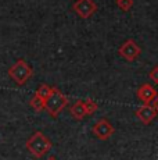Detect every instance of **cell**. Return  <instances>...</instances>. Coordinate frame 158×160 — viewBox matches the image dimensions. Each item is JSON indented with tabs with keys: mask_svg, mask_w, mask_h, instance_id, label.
<instances>
[{
	"mask_svg": "<svg viewBox=\"0 0 158 160\" xmlns=\"http://www.w3.org/2000/svg\"><path fill=\"white\" fill-rule=\"evenodd\" d=\"M25 148L35 159H42L47 152H50V149L53 148V143L43 132L36 131L25 142Z\"/></svg>",
	"mask_w": 158,
	"mask_h": 160,
	"instance_id": "cell-1",
	"label": "cell"
},
{
	"mask_svg": "<svg viewBox=\"0 0 158 160\" xmlns=\"http://www.w3.org/2000/svg\"><path fill=\"white\" fill-rule=\"evenodd\" d=\"M67 104H68L67 96L60 89L53 87V92H51V95L46 99V102H44V110H46L51 117L57 118V116L65 109Z\"/></svg>",
	"mask_w": 158,
	"mask_h": 160,
	"instance_id": "cell-2",
	"label": "cell"
},
{
	"mask_svg": "<svg viewBox=\"0 0 158 160\" xmlns=\"http://www.w3.org/2000/svg\"><path fill=\"white\" fill-rule=\"evenodd\" d=\"M32 72L33 71H32L31 66H29L25 60H22V58L17 60L16 63L8 68V75H10V78L13 79L17 85H20V87L26 84V81L32 77Z\"/></svg>",
	"mask_w": 158,
	"mask_h": 160,
	"instance_id": "cell-3",
	"label": "cell"
},
{
	"mask_svg": "<svg viewBox=\"0 0 158 160\" xmlns=\"http://www.w3.org/2000/svg\"><path fill=\"white\" fill-rule=\"evenodd\" d=\"M72 8L81 18H90L97 11V4L93 0H77L72 4Z\"/></svg>",
	"mask_w": 158,
	"mask_h": 160,
	"instance_id": "cell-4",
	"label": "cell"
},
{
	"mask_svg": "<svg viewBox=\"0 0 158 160\" xmlns=\"http://www.w3.org/2000/svg\"><path fill=\"white\" fill-rule=\"evenodd\" d=\"M140 53H142L140 46L136 43L133 39H128L119 48V56L123 57L128 61H133L135 58H137L140 56Z\"/></svg>",
	"mask_w": 158,
	"mask_h": 160,
	"instance_id": "cell-5",
	"label": "cell"
},
{
	"mask_svg": "<svg viewBox=\"0 0 158 160\" xmlns=\"http://www.w3.org/2000/svg\"><path fill=\"white\" fill-rule=\"evenodd\" d=\"M92 132L96 138H99V139H101V141H105L110 137H112L115 130L107 118H101L92 127Z\"/></svg>",
	"mask_w": 158,
	"mask_h": 160,
	"instance_id": "cell-6",
	"label": "cell"
},
{
	"mask_svg": "<svg viewBox=\"0 0 158 160\" xmlns=\"http://www.w3.org/2000/svg\"><path fill=\"white\" fill-rule=\"evenodd\" d=\"M137 98L142 100L144 104H153L156 103L157 98H158V93H157V89L150 84H143L139 87L137 92H136Z\"/></svg>",
	"mask_w": 158,
	"mask_h": 160,
	"instance_id": "cell-7",
	"label": "cell"
},
{
	"mask_svg": "<svg viewBox=\"0 0 158 160\" xmlns=\"http://www.w3.org/2000/svg\"><path fill=\"white\" fill-rule=\"evenodd\" d=\"M157 114H158V110L153 104H143L142 107H139V109L136 110V117L146 125L151 124V122L156 120Z\"/></svg>",
	"mask_w": 158,
	"mask_h": 160,
	"instance_id": "cell-8",
	"label": "cell"
},
{
	"mask_svg": "<svg viewBox=\"0 0 158 160\" xmlns=\"http://www.w3.org/2000/svg\"><path fill=\"white\" fill-rule=\"evenodd\" d=\"M69 113L75 120H83L87 116L86 109H85L83 100H77L71 107H69Z\"/></svg>",
	"mask_w": 158,
	"mask_h": 160,
	"instance_id": "cell-9",
	"label": "cell"
},
{
	"mask_svg": "<svg viewBox=\"0 0 158 160\" xmlns=\"http://www.w3.org/2000/svg\"><path fill=\"white\" fill-rule=\"evenodd\" d=\"M51 92H53V87H50V85H47V84H42L40 87L36 89V93L35 95L46 102V99L51 95Z\"/></svg>",
	"mask_w": 158,
	"mask_h": 160,
	"instance_id": "cell-10",
	"label": "cell"
},
{
	"mask_svg": "<svg viewBox=\"0 0 158 160\" xmlns=\"http://www.w3.org/2000/svg\"><path fill=\"white\" fill-rule=\"evenodd\" d=\"M29 106L32 107L35 113H40L44 110V100L40 99L39 96H36V95H33L32 99L29 100Z\"/></svg>",
	"mask_w": 158,
	"mask_h": 160,
	"instance_id": "cell-11",
	"label": "cell"
},
{
	"mask_svg": "<svg viewBox=\"0 0 158 160\" xmlns=\"http://www.w3.org/2000/svg\"><path fill=\"white\" fill-rule=\"evenodd\" d=\"M83 103H85V109H86L87 116L95 114L97 110H99V104H97L93 99H86V100H83Z\"/></svg>",
	"mask_w": 158,
	"mask_h": 160,
	"instance_id": "cell-12",
	"label": "cell"
},
{
	"mask_svg": "<svg viewBox=\"0 0 158 160\" xmlns=\"http://www.w3.org/2000/svg\"><path fill=\"white\" fill-rule=\"evenodd\" d=\"M117 6L122 11H129L133 6V0H117Z\"/></svg>",
	"mask_w": 158,
	"mask_h": 160,
	"instance_id": "cell-13",
	"label": "cell"
},
{
	"mask_svg": "<svg viewBox=\"0 0 158 160\" xmlns=\"http://www.w3.org/2000/svg\"><path fill=\"white\" fill-rule=\"evenodd\" d=\"M148 77H150V79L154 82V84L158 85V66H154V67H153V70L150 71Z\"/></svg>",
	"mask_w": 158,
	"mask_h": 160,
	"instance_id": "cell-14",
	"label": "cell"
},
{
	"mask_svg": "<svg viewBox=\"0 0 158 160\" xmlns=\"http://www.w3.org/2000/svg\"><path fill=\"white\" fill-rule=\"evenodd\" d=\"M46 160H58V159H57V158H54V156H50V158H47Z\"/></svg>",
	"mask_w": 158,
	"mask_h": 160,
	"instance_id": "cell-15",
	"label": "cell"
},
{
	"mask_svg": "<svg viewBox=\"0 0 158 160\" xmlns=\"http://www.w3.org/2000/svg\"><path fill=\"white\" fill-rule=\"evenodd\" d=\"M154 106L157 107V110H158V98H157V100H156V103H154Z\"/></svg>",
	"mask_w": 158,
	"mask_h": 160,
	"instance_id": "cell-16",
	"label": "cell"
}]
</instances>
